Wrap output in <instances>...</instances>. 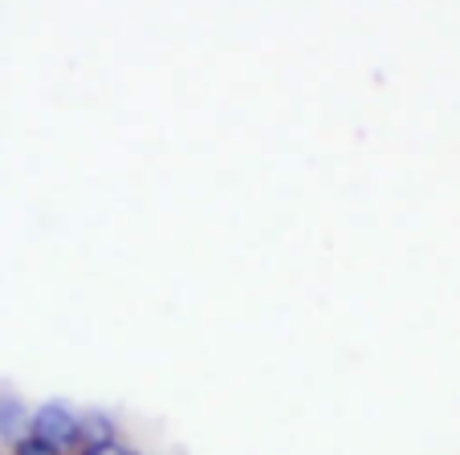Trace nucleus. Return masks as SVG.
I'll use <instances>...</instances> for the list:
<instances>
[{
	"label": "nucleus",
	"instance_id": "f257e3e1",
	"mask_svg": "<svg viewBox=\"0 0 460 455\" xmlns=\"http://www.w3.org/2000/svg\"><path fill=\"white\" fill-rule=\"evenodd\" d=\"M29 435L41 439V443H49V447H58L61 455H78L82 451V411H74V407L49 398V403H41L33 411Z\"/></svg>",
	"mask_w": 460,
	"mask_h": 455
},
{
	"label": "nucleus",
	"instance_id": "f03ea898",
	"mask_svg": "<svg viewBox=\"0 0 460 455\" xmlns=\"http://www.w3.org/2000/svg\"><path fill=\"white\" fill-rule=\"evenodd\" d=\"M29 423H33V411L25 407V398L13 390H0V443L13 451L29 435Z\"/></svg>",
	"mask_w": 460,
	"mask_h": 455
},
{
	"label": "nucleus",
	"instance_id": "39448f33",
	"mask_svg": "<svg viewBox=\"0 0 460 455\" xmlns=\"http://www.w3.org/2000/svg\"><path fill=\"white\" fill-rule=\"evenodd\" d=\"M78 455H135L127 443H102V447H82Z\"/></svg>",
	"mask_w": 460,
	"mask_h": 455
},
{
	"label": "nucleus",
	"instance_id": "7ed1b4c3",
	"mask_svg": "<svg viewBox=\"0 0 460 455\" xmlns=\"http://www.w3.org/2000/svg\"><path fill=\"white\" fill-rule=\"evenodd\" d=\"M119 443V427L106 411H82V447Z\"/></svg>",
	"mask_w": 460,
	"mask_h": 455
},
{
	"label": "nucleus",
	"instance_id": "20e7f679",
	"mask_svg": "<svg viewBox=\"0 0 460 455\" xmlns=\"http://www.w3.org/2000/svg\"><path fill=\"white\" fill-rule=\"evenodd\" d=\"M9 455H61L58 447H49V443H41V439H33V435H25L17 447H13Z\"/></svg>",
	"mask_w": 460,
	"mask_h": 455
}]
</instances>
